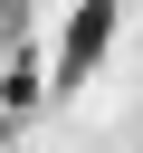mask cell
Wrapping results in <instances>:
<instances>
[{
    "label": "cell",
    "mask_w": 143,
    "mask_h": 153,
    "mask_svg": "<svg viewBox=\"0 0 143 153\" xmlns=\"http://www.w3.org/2000/svg\"><path fill=\"white\" fill-rule=\"evenodd\" d=\"M114 0H76V19H67V48H57V86H76L95 57H105V38H114Z\"/></svg>",
    "instance_id": "1"
},
{
    "label": "cell",
    "mask_w": 143,
    "mask_h": 153,
    "mask_svg": "<svg viewBox=\"0 0 143 153\" xmlns=\"http://www.w3.org/2000/svg\"><path fill=\"white\" fill-rule=\"evenodd\" d=\"M0 29H29V0H0Z\"/></svg>",
    "instance_id": "3"
},
{
    "label": "cell",
    "mask_w": 143,
    "mask_h": 153,
    "mask_svg": "<svg viewBox=\"0 0 143 153\" xmlns=\"http://www.w3.org/2000/svg\"><path fill=\"white\" fill-rule=\"evenodd\" d=\"M0 143H10V134H0Z\"/></svg>",
    "instance_id": "4"
},
{
    "label": "cell",
    "mask_w": 143,
    "mask_h": 153,
    "mask_svg": "<svg viewBox=\"0 0 143 153\" xmlns=\"http://www.w3.org/2000/svg\"><path fill=\"white\" fill-rule=\"evenodd\" d=\"M0 105H10V115H29V105H38V76H29V57L0 76Z\"/></svg>",
    "instance_id": "2"
}]
</instances>
